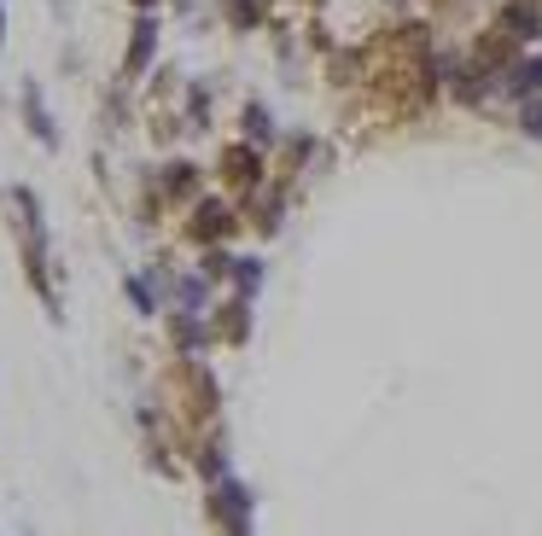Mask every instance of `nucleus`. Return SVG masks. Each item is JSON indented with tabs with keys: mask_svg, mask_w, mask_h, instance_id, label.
<instances>
[{
	"mask_svg": "<svg viewBox=\"0 0 542 536\" xmlns=\"http://www.w3.org/2000/svg\"><path fill=\"white\" fill-rule=\"evenodd\" d=\"M245 134H251V140H269V111H263V105H245Z\"/></svg>",
	"mask_w": 542,
	"mask_h": 536,
	"instance_id": "0eeeda50",
	"label": "nucleus"
},
{
	"mask_svg": "<svg viewBox=\"0 0 542 536\" xmlns=\"http://www.w3.org/2000/svg\"><path fill=\"white\" fill-rule=\"evenodd\" d=\"M199 187V175H193V164H170V175H164V193H175V199H187Z\"/></svg>",
	"mask_w": 542,
	"mask_h": 536,
	"instance_id": "423d86ee",
	"label": "nucleus"
},
{
	"mask_svg": "<svg viewBox=\"0 0 542 536\" xmlns=\"http://www.w3.org/2000/svg\"><path fill=\"white\" fill-rule=\"evenodd\" d=\"M228 228H234L228 204H199V222H193V239H222Z\"/></svg>",
	"mask_w": 542,
	"mask_h": 536,
	"instance_id": "f03ea898",
	"label": "nucleus"
},
{
	"mask_svg": "<svg viewBox=\"0 0 542 536\" xmlns=\"http://www.w3.org/2000/svg\"><path fill=\"white\" fill-rule=\"evenodd\" d=\"M24 117H30L35 140H47V146H59V134H53V123H47V111H41V88H35V82H24Z\"/></svg>",
	"mask_w": 542,
	"mask_h": 536,
	"instance_id": "7ed1b4c3",
	"label": "nucleus"
},
{
	"mask_svg": "<svg viewBox=\"0 0 542 536\" xmlns=\"http://www.w3.org/2000/svg\"><path fill=\"white\" fill-rule=\"evenodd\" d=\"M222 175H228L234 187H245V181H257V152H251V146H234V152L222 158Z\"/></svg>",
	"mask_w": 542,
	"mask_h": 536,
	"instance_id": "20e7f679",
	"label": "nucleus"
},
{
	"mask_svg": "<svg viewBox=\"0 0 542 536\" xmlns=\"http://www.w3.org/2000/svg\"><path fill=\"white\" fill-rule=\"evenodd\" d=\"M519 88H542V65H525V70H519Z\"/></svg>",
	"mask_w": 542,
	"mask_h": 536,
	"instance_id": "9d476101",
	"label": "nucleus"
},
{
	"mask_svg": "<svg viewBox=\"0 0 542 536\" xmlns=\"http://www.w3.org/2000/svg\"><path fill=\"white\" fill-rule=\"evenodd\" d=\"M245 502H251V496H245L239 484H222V490H216V502H210V513H216L222 525H245Z\"/></svg>",
	"mask_w": 542,
	"mask_h": 536,
	"instance_id": "f257e3e1",
	"label": "nucleus"
},
{
	"mask_svg": "<svg viewBox=\"0 0 542 536\" xmlns=\"http://www.w3.org/2000/svg\"><path fill=\"white\" fill-rule=\"evenodd\" d=\"M525 129H531V134H542V105H531V111H525Z\"/></svg>",
	"mask_w": 542,
	"mask_h": 536,
	"instance_id": "9b49d317",
	"label": "nucleus"
},
{
	"mask_svg": "<svg viewBox=\"0 0 542 536\" xmlns=\"http://www.w3.org/2000/svg\"><path fill=\"white\" fill-rule=\"evenodd\" d=\"M140 6H152V0H140Z\"/></svg>",
	"mask_w": 542,
	"mask_h": 536,
	"instance_id": "ddd939ff",
	"label": "nucleus"
},
{
	"mask_svg": "<svg viewBox=\"0 0 542 536\" xmlns=\"http://www.w3.org/2000/svg\"><path fill=\"white\" fill-rule=\"evenodd\" d=\"M152 41H158V24H152V18H140L135 24V47H129V76H135V70H146V59H152Z\"/></svg>",
	"mask_w": 542,
	"mask_h": 536,
	"instance_id": "39448f33",
	"label": "nucleus"
},
{
	"mask_svg": "<svg viewBox=\"0 0 542 536\" xmlns=\"http://www.w3.org/2000/svg\"><path fill=\"white\" fill-rule=\"evenodd\" d=\"M129 298H135L140 315H152V309H158V303H152V292H146V280H129Z\"/></svg>",
	"mask_w": 542,
	"mask_h": 536,
	"instance_id": "1a4fd4ad",
	"label": "nucleus"
},
{
	"mask_svg": "<svg viewBox=\"0 0 542 536\" xmlns=\"http://www.w3.org/2000/svg\"><path fill=\"white\" fill-rule=\"evenodd\" d=\"M222 338H245V303H228V309H222Z\"/></svg>",
	"mask_w": 542,
	"mask_h": 536,
	"instance_id": "6e6552de",
	"label": "nucleus"
},
{
	"mask_svg": "<svg viewBox=\"0 0 542 536\" xmlns=\"http://www.w3.org/2000/svg\"><path fill=\"white\" fill-rule=\"evenodd\" d=\"M0 35H6V18H0Z\"/></svg>",
	"mask_w": 542,
	"mask_h": 536,
	"instance_id": "f8f14e48",
	"label": "nucleus"
}]
</instances>
